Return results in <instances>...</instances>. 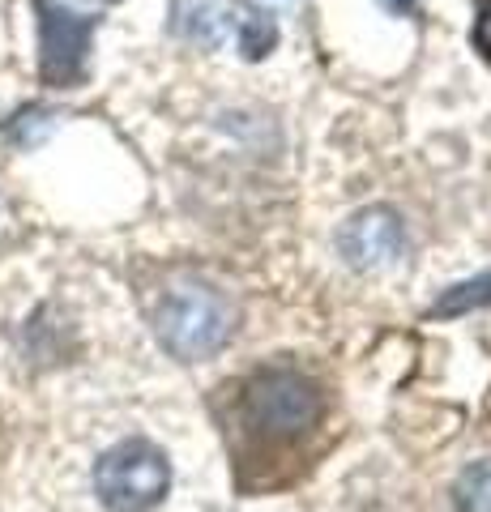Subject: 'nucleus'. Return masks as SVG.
<instances>
[{"label": "nucleus", "instance_id": "f257e3e1", "mask_svg": "<svg viewBox=\"0 0 491 512\" xmlns=\"http://www.w3.org/2000/svg\"><path fill=\"white\" fill-rule=\"evenodd\" d=\"M235 320H240V312H235V303L218 291V286L201 282V278H180L158 299L154 333L176 359L201 363L231 342Z\"/></svg>", "mask_w": 491, "mask_h": 512}, {"label": "nucleus", "instance_id": "f03ea898", "mask_svg": "<svg viewBox=\"0 0 491 512\" xmlns=\"http://www.w3.org/2000/svg\"><path fill=\"white\" fill-rule=\"evenodd\" d=\"M171 30L205 52L240 47L244 60H261L278 43V22L248 0H176Z\"/></svg>", "mask_w": 491, "mask_h": 512}, {"label": "nucleus", "instance_id": "7ed1b4c3", "mask_svg": "<svg viewBox=\"0 0 491 512\" xmlns=\"http://www.w3.org/2000/svg\"><path fill=\"white\" fill-rule=\"evenodd\" d=\"M171 487V466L163 448L150 440H124L107 448L94 466V491L107 512H150Z\"/></svg>", "mask_w": 491, "mask_h": 512}, {"label": "nucleus", "instance_id": "20e7f679", "mask_svg": "<svg viewBox=\"0 0 491 512\" xmlns=\"http://www.w3.org/2000/svg\"><path fill=\"white\" fill-rule=\"evenodd\" d=\"M248 423L269 440H295L321 419V389L291 367H269L248 380L244 393Z\"/></svg>", "mask_w": 491, "mask_h": 512}, {"label": "nucleus", "instance_id": "39448f33", "mask_svg": "<svg viewBox=\"0 0 491 512\" xmlns=\"http://www.w3.org/2000/svg\"><path fill=\"white\" fill-rule=\"evenodd\" d=\"M39 13V73L47 86H77L86 77L94 18H82L60 0H35Z\"/></svg>", "mask_w": 491, "mask_h": 512}, {"label": "nucleus", "instance_id": "423d86ee", "mask_svg": "<svg viewBox=\"0 0 491 512\" xmlns=\"http://www.w3.org/2000/svg\"><path fill=\"white\" fill-rule=\"evenodd\" d=\"M338 248L355 269H376L389 265L406 252V231L398 214L389 210H363L338 231Z\"/></svg>", "mask_w": 491, "mask_h": 512}, {"label": "nucleus", "instance_id": "0eeeda50", "mask_svg": "<svg viewBox=\"0 0 491 512\" xmlns=\"http://www.w3.org/2000/svg\"><path fill=\"white\" fill-rule=\"evenodd\" d=\"M470 308H491V274L483 278H470L462 286H449L445 295L436 299V316H457V312H470Z\"/></svg>", "mask_w": 491, "mask_h": 512}, {"label": "nucleus", "instance_id": "6e6552de", "mask_svg": "<svg viewBox=\"0 0 491 512\" xmlns=\"http://www.w3.org/2000/svg\"><path fill=\"white\" fill-rule=\"evenodd\" d=\"M457 512H491V457L457 478Z\"/></svg>", "mask_w": 491, "mask_h": 512}, {"label": "nucleus", "instance_id": "1a4fd4ad", "mask_svg": "<svg viewBox=\"0 0 491 512\" xmlns=\"http://www.w3.org/2000/svg\"><path fill=\"white\" fill-rule=\"evenodd\" d=\"M5 133H9L13 141H22V146H35L39 137L52 133V116H47V111H35V107H30V111H22V116L5 128Z\"/></svg>", "mask_w": 491, "mask_h": 512}, {"label": "nucleus", "instance_id": "9d476101", "mask_svg": "<svg viewBox=\"0 0 491 512\" xmlns=\"http://www.w3.org/2000/svg\"><path fill=\"white\" fill-rule=\"evenodd\" d=\"M474 39H479V47L491 56V0H483V9H479V30H474Z\"/></svg>", "mask_w": 491, "mask_h": 512}, {"label": "nucleus", "instance_id": "9b49d317", "mask_svg": "<svg viewBox=\"0 0 491 512\" xmlns=\"http://www.w3.org/2000/svg\"><path fill=\"white\" fill-rule=\"evenodd\" d=\"M389 5L398 9V13H410V9H415V0H389Z\"/></svg>", "mask_w": 491, "mask_h": 512}]
</instances>
